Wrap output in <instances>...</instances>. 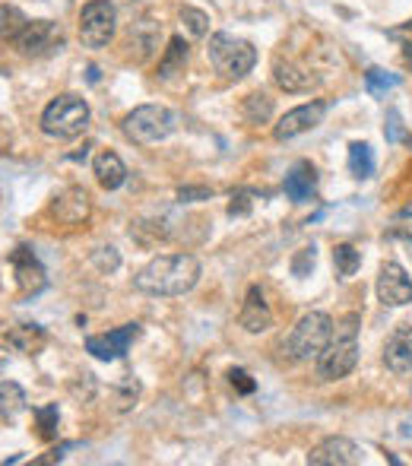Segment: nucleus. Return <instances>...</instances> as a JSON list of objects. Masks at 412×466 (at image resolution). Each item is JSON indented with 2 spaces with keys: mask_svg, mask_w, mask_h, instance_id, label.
I'll list each match as a JSON object with an SVG mask.
<instances>
[{
  "mask_svg": "<svg viewBox=\"0 0 412 466\" xmlns=\"http://www.w3.org/2000/svg\"><path fill=\"white\" fill-rule=\"evenodd\" d=\"M200 279V260L194 254H165L156 258L137 273L133 285L147 295H184Z\"/></svg>",
  "mask_w": 412,
  "mask_h": 466,
  "instance_id": "1",
  "label": "nucleus"
},
{
  "mask_svg": "<svg viewBox=\"0 0 412 466\" xmlns=\"http://www.w3.org/2000/svg\"><path fill=\"white\" fill-rule=\"evenodd\" d=\"M358 362V314L342 318L330 334V343L317 355V375L324 381H340L346 377Z\"/></svg>",
  "mask_w": 412,
  "mask_h": 466,
  "instance_id": "2",
  "label": "nucleus"
},
{
  "mask_svg": "<svg viewBox=\"0 0 412 466\" xmlns=\"http://www.w3.org/2000/svg\"><path fill=\"white\" fill-rule=\"evenodd\" d=\"M86 127H89V105H86L80 96H73V92L57 96L42 114V131L57 140L80 137Z\"/></svg>",
  "mask_w": 412,
  "mask_h": 466,
  "instance_id": "3",
  "label": "nucleus"
},
{
  "mask_svg": "<svg viewBox=\"0 0 412 466\" xmlns=\"http://www.w3.org/2000/svg\"><path fill=\"white\" fill-rule=\"evenodd\" d=\"M333 334V320L324 311H311L295 324L292 336L286 340V352L292 355L295 362H307V359H317L324 352V346L330 343Z\"/></svg>",
  "mask_w": 412,
  "mask_h": 466,
  "instance_id": "4",
  "label": "nucleus"
},
{
  "mask_svg": "<svg viewBox=\"0 0 412 466\" xmlns=\"http://www.w3.org/2000/svg\"><path fill=\"white\" fill-rule=\"evenodd\" d=\"M210 61L216 64V70L229 80H241L245 73H251V67L257 64V51L245 38H235L229 32H216L210 38Z\"/></svg>",
  "mask_w": 412,
  "mask_h": 466,
  "instance_id": "5",
  "label": "nucleus"
},
{
  "mask_svg": "<svg viewBox=\"0 0 412 466\" xmlns=\"http://www.w3.org/2000/svg\"><path fill=\"white\" fill-rule=\"evenodd\" d=\"M172 131H175V118H172V112L162 108V105H140V108H133L124 118V133L133 143H140V147L159 143V140H165Z\"/></svg>",
  "mask_w": 412,
  "mask_h": 466,
  "instance_id": "6",
  "label": "nucleus"
},
{
  "mask_svg": "<svg viewBox=\"0 0 412 466\" xmlns=\"http://www.w3.org/2000/svg\"><path fill=\"white\" fill-rule=\"evenodd\" d=\"M114 7L108 0H89L80 13V38H83L86 48H105L114 35Z\"/></svg>",
  "mask_w": 412,
  "mask_h": 466,
  "instance_id": "7",
  "label": "nucleus"
},
{
  "mask_svg": "<svg viewBox=\"0 0 412 466\" xmlns=\"http://www.w3.org/2000/svg\"><path fill=\"white\" fill-rule=\"evenodd\" d=\"M13 45L22 57H48L63 48V29L51 20H32Z\"/></svg>",
  "mask_w": 412,
  "mask_h": 466,
  "instance_id": "8",
  "label": "nucleus"
},
{
  "mask_svg": "<svg viewBox=\"0 0 412 466\" xmlns=\"http://www.w3.org/2000/svg\"><path fill=\"white\" fill-rule=\"evenodd\" d=\"M140 324H124V327L112 330V334H102V336H89L86 340V352L96 355L98 362H114V359H124L130 352L133 340L140 336Z\"/></svg>",
  "mask_w": 412,
  "mask_h": 466,
  "instance_id": "9",
  "label": "nucleus"
},
{
  "mask_svg": "<svg viewBox=\"0 0 412 466\" xmlns=\"http://www.w3.org/2000/svg\"><path fill=\"white\" fill-rule=\"evenodd\" d=\"M10 264H13V273H16V285H20V292L26 295V299L38 295L45 285H48V273L38 264L36 250L26 248V244H20V248L10 254Z\"/></svg>",
  "mask_w": 412,
  "mask_h": 466,
  "instance_id": "10",
  "label": "nucleus"
},
{
  "mask_svg": "<svg viewBox=\"0 0 412 466\" xmlns=\"http://www.w3.org/2000/svg\"><path fill=\"white\" fill-rule=\"evenodd\" d=\"M377 299L384 301L387 308H399L412 301V279L406 276V270L399 264H384L381 276H377Z\"/></svg>",
  "mask_w": 412,
  "mask_h": 466,
  "instance_id": "11",
  "label": "nucleus"
},
{
  "mask_svg": "<svg viewBox=\"0 0 412 466\" xmlns=\"http://www.w3.org/2000/svg\"><path fill=\"white\" fill-rule=\"evenodd\" d=\"M324 114H327V105L324 102L298 105V108H292V112L282 114L280 124L273 127V137L276 140H292V137H298V133L315 131V127L324 121Z\"/></svg>",
  "mask_w": 412,
  "mask_h": 466,
  "instance_id": "12",
  "label": "nucleus"
},
{
  "mask_svg": "<svg viewBox=\"0 0 412 466\" xmlns=\"http://www.w3.org/2000/svg\"><path fill=\"white\" fill-rule=\"evenodd\" d=\"M311 466H352L362 463V451L349 438H327L307 453Z\"/></svg>",
  "mask_w": 412,
  "mask_h": 466,
  "instance_id": "13",
  "label": "nucleus"
},
{
  "mask_svg": "<svg viewBox=\"0 0 412 466\" xmlns=\"http://www.w3.org/2000/svg\"><path fill=\"white\" fill-rule=\"evenodd\" d=\"M273 80L286 92H307L311 86H317L315 70L298 61H289V57H276L273 61Z\"/></svg>",
  "mask_w": 412,
  "mask_h": 466,
  "instance_id": "14",
  "label": "nucleus"
},
{
  "mask_svg": "<svg viewBox=\"0 0 412 466\" xmlns=\"http://www.w3.org/2000/svg\"><path fill=\"white\" fill-rule=\"evenodd\" d=\"M384 365L393 375L412 371V324H399L384 346Z\"/></svg>",
  "mask_w": 412,
  "mask_h": 466,
  "instance_id": "15",
  "label": "nucleus"
},
{
  "mask_svg": "<svg viewBox=\"0 0 412 466\" xmlns=\"http://www.w3.org/2000/svg\"><path fill=\"white\" fill-rule=\"evenodd\" d=\"M51 213L57 216V223L80 225L86 216H89V194H86L83 188L63 191V194L55 197V203H51Z\"/></svg>",
  "mask_w": 412,
  "mask_h": 466,
  "instance_id": "16",
  "label": "nucleus"
},
{
  "mask_svg": "<svg viewBox=\"0 0 412 466\" xmlns=\"http://www.w3.org/2000/svg\"><path fill=\"white\" fill-rule=\"evenodd\" d=\"M282 191H286V197L292 203H307L311 197H315L317 191V172L311 162H295L292 168H289L286 174V184H282Z\"/></svg>",
  "mask_w": 412,
  "mask_h": 466,
  "instance_id": "17",
  "label": "nucleus"
},
{
  "mask_svg": "<svg viewBox=\"0 0 412 466\" xmlns=\"http://www.w3.org/2000/svg\"><path fill=\"white\" fill-rule=\"evenodd\" d=\"M238 320H241V327H245L248 334H264V330L273 327V311L266 308L264 292H260L257 285H251V289H248L245 308H241Z\"/></svg>",
  "mask_w": 412,
  "mask_h": 466,
  "instance_id": "18",
  "label": "nucleus"
},
{
  "mask_svg": "<svg viewBox=\"0 0 412 466\" xmlns=\"http://www.w3.org/2000/svg\"><path fill=\"white\" fill-rule=\"evenodd\" d=\"M96 178H98V184L105 191H118L121 184H124V178H127V168H124V162L118 159L114 153H98L96 156Z\"/></svg>",
  "mask_w": 412,
  "mask_h": 466,
  "instance_id": "19",
  "label": "nucleus"
},
{
  "mask_svg": "<svg viewBox=\"0 0 412 466\" xmlns=\"http://www.w3.org/2000/svg\"><path fill=\"white\" fill-rule=\"evenodd\" d=\"M184 64H188V42L184 38H172L165 48V57L159 61V77L172 80L178 70H184Z\"/></svg>",
  "mask_w": 412,
  "mask_h": 466,
  "instance_id": "20",
  "label": "nucleus"
},
{
  "mask_svg": "<svg viewBox=\"0 0 412 466\" xmlns=\"http://www.w3.org/2000/svg\"><path fill=\"white\" fill-rule=\"evenodd\" d=\"M7 343L20 352H36L38 346L45 343V330L36 327V324H20L7 334Z\"/></svg>",
  "mask_w": 412,
  "mask_h": 466,
  "instance_id": "21",
  "label": "nucleus"
},
{
  "mask_svg": "<svg viewBox=\"0 0 412 466\" xmlns=\"http://www.w3.org/2000/svg\"><path fill=\"white\" fill-rule=\"evenodd\" d=\"M26 410V394L16 381H0V416L16 419Z\"/></svg>",
  "mask_w": 412,
  "mask_h": 466,
  "instance_id": "22",
  "label": "nucleus"
},
{
  "mask_svg": "<svg viewBox=\"0 0 412 466\" xmlns=\"http://www.w3.org/2000/svg\"><path fill=\"white\" fill-rule=\"evenodd\" d=\"M26 26H29V20L13 7V4H0V38H4V42L13 45Z\"/></svg>",
  "mask_w": 412,
  "mask_h": 466,
  "instance_id": "23",
  "label": "nucleus"
},
{
  "mask_svg": "<svg viewBox=\"0 0 412 466\" xmlns=\"http://www.w3.org/2000/svg\"><path fill=\"white\" fill-rule=\"evenodd\" d=\"M349 172L356 178H371L374 174V153L368 143H352L349 147Z\"/></svg>",
  "mask_w": 412,
  "mask_h": 466,
  "instance_id": "24",
  "label": "nucleus"
},
{
  "mask_svg": "<svg viewBox=\"0 0 412 466\" xmlns=\"http://www.w3.org/2000/svg\"><path fill=\"white\" fill-rule=\"evenodd\" d=\"M365 86H368V92L374 98H384L387 92L399 86V77L397 73H387V70H381V67H371L368 73H365Z\"/></svg>",
  "mask_w": 412,
  "mask_h": 466,
  "instance_id": "25",
  "label": "nucleus"
},
{
  "mask_svg": "<svg viewBox=\"0 0 412 466\" xmlns=\"http://www.w3.org/2000/svg\"><path fill=\"white\" fill-rule=\"evenodd\" d=\"M358 264H362V254H358L352 244H336L333 248V267H336V273H340L342 279L356 276Z\"/></svg>",
  "mask_w": 412,
  "mask_h": 466,
  "instance_id": "26",
  "label": "nucleus"
},
{
  "mask_svg": "<svg viewBox=\"0 0 412 466\" xmlns=\"http://www.w3.org/2000/svg\"><path fill=\"white\" fill-rule=\"evenodd\" d=\"M245 118L248 124H266L273 118V102L264 96V92H251L245 98Z\"/></svg>",
  "mask_w": 412,
  "mask_h": 466,
  "instance_id": "27",
  "label": "nucleus"
},
{
  "mask_svg": "<svg viewBox=\"0 0 412 466\" xmlns=\"http://www.w3.org/2000/svg\"><path fill=\"white\" fill-rule=\"evenodd\" d=\"M36 422H38V438L55 441L57 438V422H61V412H57V406H38V410H36Z\"/></svg>",
  "mask_w": 412,
  "mask_h": 466,
  "instance_id": "28",
  "label": "nucleus"
},
{
  "mask_svg": "<svg viewBox=\"0 0 412 466\" xmlns=\"http://www.w3.org/2000/svg\"><path fill=\"white\" fill-rule=\"evenodd\" d=\"M181 26L188 29L190 38H203V35L210 32V16L203 13V10L184 7V10H181Z\"/></svg>",
  "mask_w": 412,
  "mask_h": 466,
  "instance_id": "29",
  "label": "nucleus"
},
{
  "mask_svg": "<svg viewBox=\"0 0 412 466\" xmlns=\"http://www.w3.org/2000/svg\"><path fill=\"white\" fill-rule=\"evenodd\" d=\"M92 264H96L98 270L114 273L121 267V258H118V250H114V248H98L96 254H92Z\"/></svg>",
  "mask_w": 412,
  "mask_h": 466,
  "instance_id": "30",
  "label": "nucleus"
},
{
  "mask_svg": "<svg viewBox=\"0 0 412 466\" xmlns=\"http://www.w3.org/2000/svg\"><path fill=\"white\" fill-rule=\"evenodd\" d=\"M315 260H317L315 248H301L298 254H295V260H292V273L295 276H307V273L315 270Z\"/></svg>",
  "mask_w": 412,
  "mask_h": 466,
  "instance_id": "31",
  "label": "nucleus"
},
{
  "mask_svg": "<svg viewBox=\"0 0 412 466\" xmlns=\"http://www.w3.org/2000/svg\"><path fill=\"white\" fill-rule=\"evenodd\" d=\"M391 38H397V42L403 45V57H406V64L412 67V22H406V26L393 29Z\"/></svg>",
  "mask_w": 412,
  "mask_h": 466,
  "instance_id": "32",
  "label": "nucleus"
},
{
  "mask_svg": "<svg viewBox=\"0 0 412 466\" xmlns=\"http://www.w3.org/2000/svg\"><path fill=\"white\" fill-rule=\"evenodd\" d=\"M229 381H231V387L241 390V394H254V390H257V384L251 381V375H248L245 369H231L229 371Z\"/></svg>",
  "mask_w": 412,
  "mask_h": 466,
  "instance_id": "33",
  "label": "nucleus"
},
{
  "mask_svg": "<svg viewBox=\"0 0 412 466\" xmlns=\"http://www.w3.org/2000/svg\"><path fill=\"white\" fill-rule=\"evenodd\" d=\"M137 397H140V384L133 381V377H127V381H124V390H121V397H118L121 410H130V406L137 403Z\"/></svg>",
  "mask_w": 412,
  "mask_h": 466,
  "instance_id": "34",
  "label": "nucleus"
},
{
  "mask_svg": "<svg viewBox=\"0 0 412 466\" xmlns=\"http://www.w3.org/2000/svg\"><path fill=\"white\" fill-rule=\"evenodd\" d=\"M387 140H391V143H399V140H406L399 112H387Z\"/></svg>",
  "mask_w": 412,
  "mask_h": 466,
  "instance_id": "35",
  "label": "nucleus"
},
{
  "mask_svg": "<svg viewBox=\"0 0 412 466\" xmlns=\"http://www.w3.org/2000/svg\"><path fill=\"white\" fill-rule=\"evenodd\" d=\"M248 191H241V194H235L231 197V203H229V216H245L248 209H251V200H248Z\"/></svg>",
  "mask_w": 412,
  "mask_h": 466,
  "instance_id": "36",
  "label": "nucleus"
},
{
  "mask_svg": "<svg viewBox=\"0 0 412 466\" xmlns=\"http://www.w3.org/2000/svg\"><path fill=\"white\" fill-rule=\"evenodd\" d=\"M178 197H181V200H206V197H213V191L210 188H181Z\"/></svg>",
  "mask_w": 412,
  "mask_h": 466,
  "instance_id": "37",
  "label": "nucleus"
},
{
  "mask_svg": "<svg viewBox=\"0 0 412 466\" xmlns=\"http://www.w3.org/2000/svg\"><path fill=\"white\" fill-rule=\"evenodd\" d=\"M71 447H77V445H61L57 451H51L48 457H38L36 460V466H48V463H57V460H63V453L71 451Z\"/></svg>",
  "mask_w": 412,
  "mask_h": 466,
  "instance_id": "38",
  "label": "nucleus"
},
{
  "mask_svg": "<svg viewBox=\"0 0 412 466\" xmlns=\"http://www.w3.org/2000/svg\"><path fill=\"white\" fill-rule=\"evenodd\" d=\"M399 219H412V203H406V207L399 209Z\"/></svg>",
  "mask_w": 412,
  "mask_h": 466,
  "instance_id": "39",
  "label": "nucleus"
},
{
  "mask_svg": "<svg viewBox=\"0 0 412 466\" xmlns=\"http://www.w3.org/2000/svg\"><path fill=\"white\" fill-rule=\"evenodd\" d=\"M406 248H409V254H412V238L409 235H406Z\"/></svg>",
  "mask_w": 412,
  "mask_h": 466,
  "instance_id": "40",
  "label": "nucleus"
}]
</instances>
